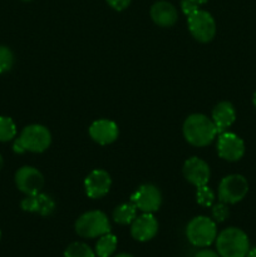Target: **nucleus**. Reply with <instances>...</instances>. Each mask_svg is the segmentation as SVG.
<instances>
[{"label":"nucleus","instance_id":"15","mask_svg":"<svg viewBox=\"0 0 256 257\" xmlns=\"http://www.w3.org/2000/svg\"><path fill=\"white\" fill-rule=\"evenodd\" d=\"M20 207L27 212L38 213L40 216H50L55 210V201L47 193L29 195L20 202Z\"/></svg>","mask_w":256,"mask_h":257},{"label":"nucleus","instance_id":"23","mask_svg":"<svg viewBox=\"0 0 256 257\" xmlns=\"http://www.w3.org/2000/svg\"><path fill=\"white\" fill-rule=\"evenodd\" d=\"M14 64V54L5 45H0V74L8 72Z\"/></svg>","mask_w":256,"mask_h":257},{"label":"nucleus","instance_id":"32","mask_svg":"<svg viewBox=\"0 0 256 257\" xmlns=\"http://www.w3.org/2000/svg\"><path fill=\"white\" fill-rule=\"evenodd\" d=\"M252 103H253V105H255V108H256V90H255V93H253V97H252Z\"/></svg>","mask_w":256,"mask_h":257},{"label":"nucleus","instance_id":"14","mask_svg":"<svg viewBox=\"0 0 256 257\" xmlns=\"http://www.w3.org/2000/svg\"><path fill=\"white\" fill-rule=\"evenodd\" d=\"M89 136L95 143L105 146L117 140L119 136V130L113 120L98 119L90 124Z\"/></svg>","mask_w":256,"mask_h":257},{"label":"nucleus","instance_id":"11","mask_svg":"<svg viewBox=\"0 0 256 257\" xmlns=\"http://www.w3.org/2000/svg\"><path fill=\"white\" fill-rule=\"evenodd\" d=\"M112 178L104 170H93L84 180L85 195L92 200L102 198L109 192Z\"/></svg>","mask_w":256,"mask_h":257},{"label":"nucleus","instance_id":"3","mask_svg":"<svg viewBox=\"0 0 256 257\" xmlns=\"http://www.w3.org/2000/svg\"><path fill=\"white\" fill-rule=\"evenodd\" d=\"M186 236L196 247H208L217 237L216 222L207 216H196L188 222Z\"/></svg>","mask_w":256,"mask_h":257},{"label":"nucleus","instance_id":"4","mask_svg":"<svg viewBox=\"0 0 256 257\" xmlns=\"http://www.w3.org/2000/svg\"><path fill=\"white\" fill-rule=\"evenodd\" d=\"M75 232L84 238L100 237L110 232V223L102 211H88L75 221Z\"/></svg>","mask_w":256,"mask_h":257},{"label":"nucleus","instance_id":"8","mask_svg":"<svg viewBox=\"0 0 256 257\" xmlns=\"http://www.w3.org/2000/svg\"><path fill=\"white\" fill-rule=\"evenodd\" d=\"M131 202L142 212L153 213L162 205V193L152 183H145L132 193Z\"/></svg>","mask_w":256,"mask_h":257},{"label":"nucleus","instance_id":"16","mask_svg":"<svg viewBox=\"0 0 256 257\" xmlns=\"http://www.w3.org/2000/svg\"><path fill=\"white\" fill-rule=\"evenodd\" d=\"M151 18L153 23L161 28H170L177 22V10L171 3L157 2L151 8Z\"/></svg>","mask_w":256,"mask_h":257},{"label":"nucleus","instance_id":"12","mask_svg":"<svg viewBox=\"0 0 256 257\" xmlns=\"http://www.w3.org/2000/svg\"><path fill=\"white\" fill-rule=\"evenodd\" d=\"M157 232L158 222L153 213L143 212L131 223V235L136 241H140V242L152 240L157 235Z\"/></svg>","mask_w":256,"mask_h":257},{"label":"nucleus","instance_id":"26","mask_svg":"<svg viewBox=\"0 0 256 257\" xmlns=\"http://www.w3.org/2000/svg\"><path fill=\"white\" fill-rule=\"evenodd\" d=\"M105 2L108 3V5L112 9L117 10V12H122L125 8L130 7L131 4V0H105Z\"/></svg>","mask_w":256,"mask_h":257},{"label":"nucleus","instance_id":"2","mask_svg":"<svg viewBox=\"0 0 256 257\" xmlns=\"http://www.w3.org/2000/svg\"><path fill=\"white\" fill-rule=\"evenodd\" d=\"M216 248L220 257H246L250 250V241L242 230L228 227L216 237Z\"/></svg>","mask_w":256,"mask_h":257},{"label":"nucleus","instance_id":"20","mask_svg":"<svg viewBox=\"0 0 256 257\" xmlns=\"http://www.w3.org/2000/svg\"><path fill=\"white\" fill-rule=\"evenodd\" d=\"M64 257H95V252L84 242H73L65 248Z\"/></svg>","mask_w":256,"mask_h":257},{"label":"nucleus","instance_id":"34","mask_svg":"<svg viewBox=\"0 0 256 257\" xmlns=\"http://www.w3.org/2000/svg\"><path fill=\"white\" fill-rule=\"evenodd\" d=\"M23 2H32V0H23Z\"/></svg>","mask_w":256,"mask_h":257},{"label":"nucleus","instance_id":"24","mask_svg":"<svg viewBox=\"0 0 256 257\" xmlns=\"http://www.w3.org/2000/svg\"><path fill=\"white\" fill-rule=\"evenodd\" d=\"M228 216H230V210L227 207V203L220 202L212 206V217L215 222H223L227 220Z\"/></svg>","mask_w":256,"mask_h":257},{"label":"nucleus","instance_id":"35","mask_svg":"<svg viewBox=\"0 0 256 257\" xmlns=\"http://www.w3.org/2000/svg\"><path fill=\"white\" fill-rule=\"evenodd\" d=\"M0 240H2V231H0Z\"/></svg>","mask_w":256,"mask_h":257},{"label":"nucleus","instance_id":"25","mask_svg":"<svg viewBox=\"0 0 256 257\" xmlns=\"http://www.w3.org/2000/svg\"><path fill=\"white\" fill-rule=\"evenodd\" d=\"M197 9L198 5L196 4V3L191 2V0H182V2H181V10H182L183 14H185L186 17H188V15H191L192 13H195Z\"/></svg>","mask_w":256,"mask_h":257},{"label":"nucleus","instance_id":"5","mask_svg":"<svg viewBox=\"0 0 256 257\" xmlns=\"http://www.w3.org/2000/svg\"><path fill=\"white\" fill-rule=\"evenodd\" d=\"M25 150V152L42 153L49 148L52 143V135L49 130L42 124L27 125L17 138Z\"/></svg>","mask_w":256,"mask_h":257},{"label":"nucleus","instance_id":"9","mask_svg":"<svg viewBox=\"0 0 256 257\" xmlns=\"http://www.w3.org/2000/svg\"><path fill=\"white\" fill-rule=\"evenodd\" d=\"M217 152L222 160L236 162V161H240L245 155V143L235 133H220L217 141Z\"/></svg>","mask_w":256,"mask_h":257},{"label":"nucleus","instance_id":"27","mask_svg":"<svg viewBox=\"0 0 256 257\" xmlns=\"http://www.w3.org/2000/svg\"><path fill=\"white\" fill-rule=\"evenodd\" d=\"M195 257H220V255L216 253L215 251L207 250V248H206V250L198 251V252L195 255Z\"/></svg>","mask_w":256,"mask_h":257},{"label":"nucleus","instance_id":"10","mask_svg":"<svg viewBox=\"0 0 256 257\" xmlns=\"http://www.w3.org/2000/svg\"><path fill=\"white\" fill-rule=\"evenodd\" d=\"M15 185L27 196L37 195L44 186V177L37 168L24 166L15 173Z\"/></svg>","mask_w":256,"mask_h":257},{"label":"nucleus","instance_id":"1","mask_svg":"<svg viewBox=\"0 0 256 257\" xmlns=\"http://www.w3.org/2000/svg\"><path fill=\"white\" fill-rule=\"evenodd\" d=\"M183 137L195 147H206L211 145L217 136V130L212 119L201 113L188 115L183 122Z\"/></svg>","mask_w":256,"mask_h":257},{"label":"nucleus","instance_id":"6","mask_svg":"<svg viewBox=\"0 0 256 257\" xmlns=\"http://www.w3.org/2000/svg\"><path fill=\"white\" fill-rule=\"evenodd\" d=\"M188 30L200 43H208L215 38L216 23L212 15L206 10L197 9L187 17Z\"/></svg>","mask_w":256,"mask_h":257},{"label":"nucleus","instance_id":"7","mask_svg":"<svg viewBox=\"0 0 256 257\" xmlns=\"http://www.w3.org/2000/svg\"><path fill=\"white\" fill-rule=\"evenodd\" d=\"M248 192V183L241 175H228L218 185V200L227 205H235L245 198Z\"/></svg>","mask_w":256,"mask_h":257},{"label":"nucleus","instance_id":"21","mask_svg":"<svg viewBox=\"0 0 256 257\" xmlns=\"http://www.w3.org/2000/svg\"><path fill=\"white\" fill-rule=\"evenodd\" d=\"M17 136V125L9 117H0V142H9Z\"/></svg>","mask_w":256,"mask_h":257},{"label":"nucleus","instance_id":"17","mask_svg":"<svg viewBox=\"0 0 256 257\" xmlns=\"http://www.w3.org/2000/svg\"><path fill=\"white\" fill-rule=\"evenodd\" d=\"M211 119L217 130V133L226 132V130L231 127L236 119L235 108L230 102H226V100L220 102L213 108Z\"/></svg>","mask_w":256,"mask_h":257},{"label":"nucleus","instance_id":"22","mask_svg":"<svg viewBox=\"0 0 256 257\" xmlns=\"http://www.w3.org/2000/svg\"><path fill=\"white\" fill-rule=\"evenodd\" d=\"M196 201L202 207H211L215 201V193L207 185L200 186L196 191Z\"/></svg>","mask_w":256,"mask_h":257},{"label":"nucleus","instance_id":"29","mask_svg":"<svg viewBox=\"0 0 256 257\" xmlns=\"http://www.w3.org/2000/svg\"><path fill=\"white\" fill-rule=\"evenodd\" d=\"M246 257H256V247H252L248 250L247 255H246Z\"/></svg>","mask_w":256,"mask_h":257},{"label":"nucleus","instance_id":"30","mask_svg":"<svg viewBox=\"0 0 256 257\" xmlns=\"http://www.w3.org/2000/svg\"><path fill=\"white\" fill-rule=\"evenodd\" d=\"M191 2L196 3L197 5H202V4H206V3L208 2V0H191Z\"/></svg>","mask_w":256,"mask_h":257},{"label":"nucleus","instance_id":"19","mask_svg":"<svg viewBox=\"0 0 256 257\" xmlns=\"http://www.w3.org/2000/svg\"><path fill=\"white\" fill-rule=\"evenodd\" d=\"M136 217H137V207L132 202L122 203L113 211V220L119 225H131Z\"/></svg>","mask_w":256,"mask_h":257},{"label":"nucleus","instance_id":"18","mask_svg":"<svg viewBox=\"0 0 256 257\" xmlns=\"http://www.w3.org/2000/svg\"><path fill=\"white\" fill-rule=\"evenodd\" d=\"M117 237L113 233L108 232L98 238L95 243V255L98 257H110L117 250Z\"/></svg>","mask_w":256,"mask_h":257},{"label":"nucleus","instance_id":"31","mask_svg":"<svg viewBox=\"0 0 256 257\" xmlns=\"http://www.w3.org/2000/svg\"><path fill=\"white\" fill-rule=\"evenodd\" d=\"M114 257H135L133 255H131V253H125V252H122V253H118V255H115Z\"/></svg>","mask_w":256,"mask_h":257},{"label":"nucleus","instance_id":"33","mask_svg":"<svg viewBox=\"0 0 256 257\" xmlns=\"http://www.w3.org/2000/svg\"><path fill=\"white\" fill-rule=\"evenodd\" d=\"M3 165H4V161H3L2 155H0V170H2V168H3Z\"/></svg>","mask_w":256,"mask_h":257},{"label":"nucleus","instance_id":"13","mask_svg":"<svg viewBox=\"0 0 256 257\" xmlns=\"http://www.w3.org/2000/svg\"><path fill=\"white\" fill-rule=\"evenodd\" d=\"M182 172L186 181L195 187L207 185L211 176V171L207 163L198 157L188 158L183 165Z\"/></svg>","mask_w":256,"mask_h":257},{"label":"nucleus","instance_id":"28","mask_svg":"<svg viewBox=\"0 0 256 257\" xmlns=\"http://www.w3.org/2000/svg\"><path fill=\"white\" fill-rule=\"evenodd\" d=\"M13 151H14L15 153H18V155H22V153L25 152V150L23 148V146L20 145V142L18 140L14 141V145H13Z\"/></svg>","mask_w":256,"mask_h":257}]
</instances>
